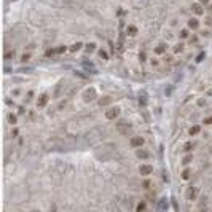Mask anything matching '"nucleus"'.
<instances>
[{
    "label": "nucleus",
    "instance_id": "36",
    "mask_svg": "<svg viewBox=\"0 0 212 212\" xmlns=\"http://www.w3.org/2000/svg\"><path fill=\"white\" fill-rule=\"evenodd\" d=\"M198 105H199V107H204V105H206V99H199V101H198Z\"/></svg>",
    "mask_w": 212,
    "mask_h": 212
},
{
    "label": "nucleus",
    "instance_id": "21",
    "mask_svg": "<svg viewBox=\"0 0 212 212\" xmlns=\"http://www.w3.org/2000/svg\"><path fill=\"white\" fill-rule=\"evenodd\" d=\"M30 59H32V56H30V53H24L22 56H21V59H19V61H21L22 64H27Z\"/></svg>",
    "mask_w": 212,
    "mask_h": 212
},
{
    "label": "nucleus",
    "instance_id": "33",
    "mask_svg": "<svg viewBox=\"0 0 212 212\" xmlns=\"http://www.w3.org/2000/svg\"><path fill=\"white\" fill-rule=\"evenodd\" d=\"M204 57H206V53H204V51H203V53H199V54H198V56H196V62H201V61H203Z\"/></svg>",
    "mask_w": 212,
    "mask_h": 212
},
{
    "label": "nucleus",
    "instance_id": "19",
    "mask_svg": "<svg viewBox=\"0 0 212 212\" xmlns=\"http://www.w3.org/2000/svg\"><path fill=\"white\" fill-rule=\"evenodd\" d=\"M81 46H83V43H81V42H77V43H73V45H70V48H69V50L72 51V53H77V51L80 50Z\"/></svg>",
    "mask_w": 212,
    "mask_h": 212
},
{
    "label": "nucleus",
    "instance_id": "28",
    "mask_svg": "<svg viewBox=\"0 0 212 212\" xmlns=\"http://www.w3.org/2000/svg\"><path fill=\"white\" fill-rule=\"evenodd\" d=\"M172 59H174V57L169 56V54H164V56H163V62H166V64H171V62H172Z\"/></svg>",
    "mask_w": 212,
    "mask_h": 212
},
{
    "label": "nucleus",
    "instance_id": "26",
    "mask_svg": "<svg viewBox=\"0 0 212 212\" xmlns=\"http://www.w3.org/2000/svg\"><path fill=\"white\" fill-rule=\"evenodd\" d=\"M97 54H99V57H102L104 61H108V56H107V53H105L104 50H99V51H97Z\"/></svg>",
    "mask_w": 212,
    "mask_h": 212
},
{
    "label": "nucleus",
    "instance_id": "23",
    "mask_svg": "<svg viewBox=\"0 0 212 212\" xmlns=\"http://www.w3.org/2000/svg\"><path fill=\"white\" fill-rule=\"evenodd\" d=\"M198 43V35H190V38H188V45L190 46H193V45H196Z\"/></svg>",
    "mask_w": 212,
    "mask_h": 212
},
{
    "label": "nucleus",
    "instance_id": "32",
    "mask_svg": "<svg viewBox=\"0 0 212 212\" xmlns=\"http://www.w3.org/2000/svg\"><path fill=\"white\" fill-rule=\"evenodd\" d=\"M56 50H57V54H62V53H66V51H67V46L66 45H61L59 48H56Z\"/></svg>",
    "mask_w": 212,
    "mask_h": 212
},
{
    "label": "nucleus",
    "instance_id": "6",
    "mask_svg": "<svg viewBox=\"0 0 212 212\" xmlns=\"http://www.w3.org/2000/svg\"><path fill=\"white\" fill-rule=\"evenodd\" d=\"M201 26L199 19H198V16H195V18H190L188 21H187V27H188L190 30H198Z\"/></svg>",
    "mask_w": 212,
    "mask_h": 212
},
{
    "label": "nucleus",
    "instance_id": "18",
    "mask_svg": "<svg viewBox=\"0 0 212 212\" xmlns=\"http://www.w3.org/2000/svg\"><path fill=\"white\" fill-rule=\"evenodd\" d=\"M152 187H153V182H152L150 179H145V180L142 182V188H143V190H150Z\"/></svg>",
    "mask_w": 212,
    "mask_h": 212
},
{
    "label": "nucleus",
    "instance_id": "39",
    "mask_svg": "<svg viewBox=\"0 0 212 212\" xmlns=\"http://www.w3.org/2000/svg\"><path fill=\"white\" fill-rule=\"evenodd\" d=\"M32 96H34V91H29V93H27V97H26V101H30V99H32Z\"/></svg>",
    "mask_w": 212,
    "mask_h": 212
},
{
    "label": "nucleus",
    "instance_id": "2",
    "mask_svg": "<svg viewBox=\"0 0 212 212\" xmlns=\"http://www.w3.org/2000/svg\"><path fill=\"white\" fill-rule=\"evenodd\" d=\"M185 196H187L188 201H196L198 196H199V188H198V187H190V188L187 190Z\"/></svg>",
    "mask_w": 212,
    "mask_h": 212
},
{
    "label": "nucleus",
    "instance_id": "31",
    "mask_svg": "<svg viewBox=\"0 0 212 212\" xmlns=\"http://www.w3.org/2000/svg\"><path fill=\"white\" fill-rule=\"evenodd\" d=\"M10 134H11V137H13V139H16V137H18V136H19V129L13 128V129H11V132H10Z\"/></svg>",
    "mask_w": 212,
    "mask_h": 212
},
{
    "label": "nucleus",
    "instance_id": "7",
    "mask_svg": "<svg viewBox=\"0 0 212 212\" xmlns=\"http://www.w3.org/2000/svg\"><path fill=\"white\" fill-rule=\"evenodd\" d=\"M191 11H193L195 16H203L204 13H206V10H204L203 3H193V5H191Z\"/></svg>",
    "mask_w": 212,
    "mask_h": 212
},
{
    "label": "nucleus",
    "instance_id": "34",
    "mask_svg": "<svg viewBox=\"0 0 212 212\" xmlns=\"http://www.w3.org/2000/svg\"><path fill=\"white\" fill-rule=\"evenodd\" d=\"M139 61H141V62H145V61H147L145 53H143V51H141V53H139Z\"/></svg>",
    "mask_w": 212,
    "mask_h": 212
},
{
    "label": "nucleus",
    "instance_id": "5",
    "mask_svg": "<svg viewBox=\"0 0 212 212\" xmlns=\"http://www.w3.org/2000/svg\"><path fill=\"white\" fill-rule=\"evenodd\" d=\"M48 102H50V96H48L46 93H42L38 97H37V107L43 108V107H46Z\"/></svg>",
    "mask_w": 212,
    "mask_h": 212
},
{
    "label": "nucleus",
    "instance_id": "15",
    "mask_svg": "<svg viewBox=\"0 0 212 212\" xmlns=\"http://www.w3.org/2000/svg\"><path fill=\"white\" fill-rule=\"evenodd\" d=\"M180 177H182V180H190L191 179V169H190V167L183 169L182 174H180Z\"/></svg>",
    "mask_w": 212,
    "mask_h": 212
},
{
    "label": "nucleus",
    "instance_id": "38",
    "mask_svg": "<svg viewBox=\"0 0 212 212\" xmlns=\"http://www.w3.org/2000/svg\"><path fill=\"white\" fill-rule=\"evenodd\" d=\"M11 94H13V96H21V90H13Z\"/></svg>",
    "mask_w": 212,
    "mask_h": 212
},
{
    "label": "nucleus",
    "instance_id": "40",
    "mask_svg": "<svg viewBox=\"0 0 212 212\" xmlns=\"http://www.w3.org/2000/svg\"><path fill=\"white\" fill-rule=\"evenodd\" d=\"M5 104H6V105H11V107H13V105H15V102L10 101V99H5Z\"/></svg>",
    "mask_w": 212,
    "mask_h": 212
},
{
    "label": "nucleus",
    "instance_id": "37",
    "mask_svg": "<svg viewBox=\"0 0 212 212\" xmlns=\"http://www.w3.org/2000/svg\"><path fill=\"white\" fill-rule=\"evenodd\" d=\"M204 24H206V26H212V18H206L204 19Z\"/></svg>",
    "mask_w": 212,
    "mask_h": 212
},
{
    "label": "nucleus",
    "instance_id": "25",
    "mask_svg": "<svg viewBox=\"0 0 212 212\" xmlns=\"http://www.w3.org/2000/svg\"><path fill=\"white\" fill-rule=\"evenodd\" d=\"M85 50H86V53H93V51L96 50V43H88Z\"/></svg>",
    "mask_w": 212,
    "mask_h": 212
},
{
    "label": "nucleus",
    "instance_id": "14",
    "mask_svg": "<svg viewBox=\"0 0 212 212\" xmlns=\"http://www.w3.org/2000/svg\"><path fill=\"white\" fill-rule=\"evenodd\" d=\"M190 35H191V34H190V29H188V27H187V29H182V30L179 32V38H180V40H188Z\"/></svg>",
    "mask_w": 212,
    "mask_h": 212
},
{
    "label": "nucleus",
    "instance_id": "10",
    "mask_svg": "<svg viewBox=\"0 0 212 212\" xmlns=\"http://www.w3.org/2000/svg\"><path fill=\"white\" fill-rule=\"evenodd\" d=\"M136 155H137L139 160H148L150 158V152H147L143 147H141V148H136Z\"/></svg>",
    "mask_w": 212,
    "mask_h": 212
},
{
    "label": "nucleus",
    "instance_id": "27",
    "mask_svg": "<svg viewBox=\"0 0 212 212\" xmlns=\"http://www.w3.org/2000/svg\"><path fill=\"white\" fill-rule=\"evenodd\" d=\"M203 125L204 126H212V115H211V117H206L203 120Z\"/></svg>",
    "mask_w": 212,
    "mask_h": 212
},
{
    "label": "nucleus",
    "instance_id": "3",
    "mask_svg": "<svg viewBox=\"0 0 212 212\" xmlns=\"http://www.w3.org/2000/svg\"><path fill=\"white\" fill-rule=\"evenodd\" d=\"M139 174H141L142 177H148L153 174V166L152 164H147V163H143V164L139 166Z\"/></svg>",
    "mask_w": 212,
    "mask_h": 212
},
{
    "label": "nucleus",
    "instance_id": "9",
    "mask_svg": "<svg viewBox=\"0 0 212 212\" xmlns=\"http://www.w3.org/2000/svg\"><path fill=\"white\" fill-rule=\"evenodd\" d=\"M167 51V43H158L155 46V54L156 56H164Z\"/></svg>",
    "mask_w": 212,
    "mask_h": 212
},
{
    "label": "nucleus",
    "instance_id": "30",
    "mask_svg": "<svg viewBox=\"0 0 212 212\" xmlns=\"http://www.w3.org/2000/svg\"><path fill=\"white\" fill-rule=\"evenodd\" d=\"M26 112H27V108L24 105H19L18 107V115H26Z\"/></svg>",
    "mask_w": 212,
    "mask_h": 212
},
{
    "label": "nucleus",
    "instance_id": "17",
    "mask_svg": "<svg viewBox=\"0 0 212 212\" xmlns=\"http://www.w3.org/2000/svg\"><path fill=\"white\" fill-rule=\"evenodd\" d=\"M191 161H193V155H191V153H187V155L183 156V160H182V164L183 166H188Z\"/></svg>",
    "mask_w": 212,
    "mask_h": 212
},
{
    "label": "nucleus",
    "instance_id": "16",
    "mask_svg": "<svg viewBox=\"0 0 212 212\" xmlns=\"http://www.w3.org/2000/svg\"><path fill=\"white\" fill-rule=\"evenodd\" d=\"M6 120H8V123H10L11 126H15L16 123H18V115H16V113H8Z\"/></svg>",
    "mask_w": 212,
    "mask_h": 212
},
{
    "label": "nucleus",
    "instance_id": "11",
    "mask_svg": "<svg viewBox=\"0 0 212 212\" xmlns=\"http://www.w3.org/2000/svg\"><path fill=\"white\" fill-rule=\"evenodd\" d=\"M201 125H191L190 128H188V136L190 137H195V136H198L201 132Z\"/></svg>",
    "mask_w": 212,
    "mask_h": 212
},
{
    "label": "nucleus",
    "instance_id": "1",
    "mask_svg": "<svg viewBox=\"0 0 212 212\" xmlns=\"http://www.w3.org/2000/svg\"><path fill=\"white\" fill-rule=\"evenodd\" d=\"M143 143H145V137H142V136H132L131 141H129V145L132 148H141V147H143Z\"/></svg>",
    "mask_w": 212,
    "mask_h": 212
},
{
    "label": "nucleus",
    "instance_id": "4",
    "mask_svg": "<svg viewBox=\"0 0 212 212\" xmlns=\"http://www.w3.org/2000/svg\"><path fill=\"white\" fill-rule=\"evenodd\" d=\"M118 115H120L118 107H110V108L105 110V118L107 120H115V118H118Z\"/></svg>",
    "mask_w": 212,
    "mask_h": 212
},
{
    "label": "nucleus",
    "instance_id": "24",
    "mask_svg": "<svg viewBox=\"0 0 212 212\" xmlns=\"http://www.w3.org/2000/svg\"><path fill=\"white\" fill-rule=\"evenodd\" d=\"M147 209V204L143 203V201H141V203H137V206H136V211H145Z\"/></svg>",
    "mask_w": 212,
    "mask_h": 212
},
{
    "label": "nucleus",
    "instance_id": "13",
    "mask_svg": "<svg viewBox=\"0 0 212 212\" xmlns=\"http://www.w3.org/2000/svg\"><path fill=\"white\" fill-rule=\"evenodd\" d=\"M195 147H196V143H195V142H185V143H183V147H182V150H183V152H185V153H191V152H193V150H195Z\"/></svg>",
    "mask_w": 212,
    "mask_h": 212
},
{
    "label": "nucleus",
    "instance_id": "20",
    "mask_svg": "<svg viewBox=\"0 0 212 212\" xmlns=\"http://www.w3.org/2000/svg\"><path fill=\"white\" fill-rule=\"evenodd\" d=\"M54 54H57V50H56V48H48V50L45 51V56H46V57H53Z\"/></svg>",
    "mask_w": 212,
    "mask_h": 212
},
{
    "label": "nucleus",
    "instance_id": "8",
    "mask_svg": "<svg viewBox=\"0 0 212 212\" xmlns=\"http://www.w3.org/2000/svg\"><path fill=\"white\" fill-rule=\"evenodd\" d=\"M172 53L174 54H183L185 53V43L183 42H177L172 45Z\"/></svg>",
    "mask_w": 212,
    "mask_h": 212
},
{
    "label": "nucleus",
    "instance_id": "41",
    "mask_svg": "<svg viewBox=\"0 0 212 212\" xmlns=\"http://www.w3.org/2000/svg\"><path fill=\"white\" fill-rule=\"evenodd\" d=\"M34 48H35V45H34V43H29V45H27V50H34Z\"/></svg>",
    "mask_w": 212,
    "mask_h": 212
},
{
    "label": "nucleus",
    "instance_id": "12",
    "mask_svg": "<svg viewBox=\"0 0 212 212\" xmlns=\"http://www.w3.org/2000/svg\"><path fill=\"white\" fill-rule=\"evenodd\" d=\"M139 34V29L134 26V24H129V26H126V35L128 37H136Z\"/></svg>",
    "mask_w": 212,
    "mask_h": 212
},
{
    "label": "nucleus",
    "instance_id": "42",
    "mask_svg": "<svg viewBox=\"0 0 212 212\" xmlns=\"http://www.w3.org/2000/svg\"><path fill=\"white\" fill-rule=\"evenodd\" d=\"M209 10H211V11H212V3H209Z\"/></svg>",
    "mask_w": 212,
    "mask_h": 212
},
{
    "label": "nucleus",
    "instance_id": "35",
    "mask_svg": "<svg viewBox=\"0 0 212 212\" xmlns=\"http://www.w3.org/2000/svg\"><path fill=\"white\" fill-rule=\"evenodd\" d=\"M209 35H211V32H209V30H207V29H204L203 32H201V37H204V38H207V37H209Z\"/></svg>",
    "mask_w": 212,
    "mask_h": 212
},
{
    "label": "nucleus",
    "instance_id": "29",
    "mask_svg": "<svg viewBox=\"0 0 212 212\" xmlns=\"http://www.w3.org/2000/svg\"><path fill=\"white\" fill-rule=\"evenodd\" d=\"M5 57L6 61H10V59H13V57H15V51H8V53H5Z\"/></svg>",
    "mask_w": 212,
    "mask_h": 212
},
{
    "label": "nucleus",
    "instance_id": "22",
    "mask_svg": "<svg viewBox=\"0 0 212 212\" xmlns=\"http://www.w3.org/2000/svg\"><path fill=\"white\" fill-rule=\"evenodd\" d=\"M150 66L152 67H160V59L158 57H150Z\"/></svg>",
    "mask_w": 212,
    "mask_h": 212
}]
</instances>
